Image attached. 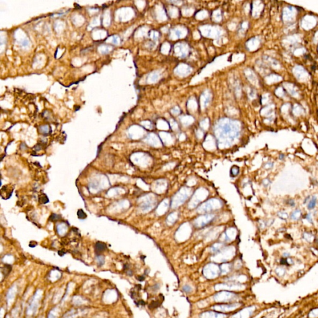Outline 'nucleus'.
Listing matches in <instances>:
<instances>
[{
	"label": "nucleus",
	"instance_id": "1",
	"mask_svg": "<svg viewBox=\"0 0 318 318\" xmlns=\"http://www.w3.org/2000/svg\"><path fill=\"white\" fill-rule=\"evenodd\" d=\"M236 295L232 293H228V292H223V293H219L218 294L216 295L215 296V300L216 301H227L232 300H234L236 298Z\"/></svg>",
	"mask_w": 318,
	"mask_h": 318
},
{
	"label": "nucleus",
	"instance_id": "2",
	"mask_svg": "<svg viewBox=\"0 0 318 318\" xmlns=\"http://www.w3.org/2000/svg\"><path fill=\"white\" fill-rule=\"evenodd\" d=\"M239 306V304L237 303H234L232 304H223V305H216L213 307L216 310L221 311H227L234 310L236 308Z\"/></svg>",
	"mask_w": 318,
	"mask_h": 318
},
{
	"label": "nucleus",
	"instance_id": "3",
	"mask_svg": "<svg viewBox=\"0 0 318 318\" xmlns=\"http://www.w3.org/2000/svg\"><path fill=\"white\" fill-rule=\"evenodd\" d=\"M1 191H2L1 192L2 194H3L5 193L4 194L2 195V198L6 200L11 197V196L13 191V188H12L10 185H6V186H5L3 188H2Z\"/></svg>",
	"mask_w": 318,
	"mask_h": 318
},
{
	"label": "nucleus",
	"instance_id": "4",
	"mask_svg": "<svg viewBox=\"0 0 318 318\" xmlns=\"http://www.w3.org/2000/svg\"><path fill=\"white\" fill-rule=\"evenodd\" d=\"M226 316L224 314L216 313L214 312H206L201 315V318H224Z\"/></svg>",
	"mask_w": 318,
	"mask_h": 318
},
{
	"label": "nucleus",
	"instance_id": "5",
	"mask_svg": "<svg viewBox=\"0 0 318 318\" xmlns=\"http://www.w3.org/2000/svg\"><path fill=\"white\" fill-rule=\"evenodd\" d=\"M301 217V211L300 209H296L293 211L290 215V218L293 221H298Z\"/></svg>",
	"mask_w": 318,
	"mask_h": 318
},
{
	"label": "nucleus",
	"instance_id": "6",
	"mask_svg": "<svg viewBox=\"0 0 318 318\" xmlns=\"http://www.w3.org/2000/svg\"><path fill=\"white\" fill-rule=\"evenodd\" d=\"M316 204H317V197H316V196H313V197H312V198L310 200L308 203L307 208L310 210H313L315 207Z\"/></svg>",
	"mask_w": 318,
	"mask_h": 318
},
{
	"label": "nucleus",
	"instance_id": "7",
	"mask_svg": "<svg viewBox=\"0 0 318 318\" xmlns=\"http://www.w3.org/2000/svg\"><path fill=\"white\" fill-rule=\"evenodd\" d=\"M303 238L304 239H305L306 241H308V242H313L314 240V235L312 233H311V232H304V234H303Z\"/></svg>",
	"mask_w": 318,
	"mask_h": 318
},
{
	"label": "nucleus",
	"instance_id": "8",
	"mask_svg": "<svg viewBox=\"0 0 318 318\" xmlns=\"http://www.w3.org/2000/svg\"><path fill=\"white\" fill-rule=\"evenodd\" d=\"M106 248V244L102 242H97L95 246V250L96 252H102Z\"/></svg>",
	"mask_w": 318,
	"mask_h": 318
},
{
	"label": "nucleus",
	"instance_id": "9",
	"mask_svg": "<svg viewBox=\"0 0 318 318\" xmlns=\"http://www.w3.org/2000/svg\"><path fill=\"white\" fill-rule=\"evenodd\" d=\"M277 216L278 217H279L282 220H284V221H287V220L288 219L289 217V216H288V214L285 211H280L277 213Z\"/></svg>",
	"mask_w": 318,
	"mask_h": 318
},
{
	"label": "nucleus",
	"instance_id": "10",
	"mask_svg": "<svg viewBox=\"0 0 318 318\" xmlns=\"http://www.w3.org/2000/svg\"><path fill=\"white\" fill-rule=\"evenodd\" d=\"M39 203H41V204H45L48 202V199L46 196V194H42L41 195L39 196Z\"/></svg>",
	"mask_w": 318,
	"mask_h": 318
},
{
	"label": "nucleus",
	"instance_id": "11",
	"mask_svg": "<svg viewBox=\"0 0 318 318\" xmlns=\"http://www.w3.org/2000/svg\"><path fill=\"white\" fill-rule=\"evenodd\" d=\"M274 163L272 162H267L264 164L263 167L266 170H270L273 167Z\"/></svg>",
	"mask_w": 318,
	"mask_h": 318
},
{
	"label": "nucleus",
	"instance_id": "12",
	"mask_svg": "<svg viewBox=\"0 0 318 318\" xmlns=\"http://www.w3.org/2000/svg\"><path fill=\"white\" fill-rule=\"evenodd\" d=\"M271 183H272V182H271L270 180V179H268V178H265V179H263V180H262V185H263V187H265V188H267V187H268L270 186V185L271 184Z\"/></svg>",
	"mask_w": 318,
	"mask_h": 318
},
{
	"label": "nucleus",
	"instance_id": "13",
	"mask_svg": "<svg viewBox=\"0 0 318 318\" xmlns=\"http://www.w3.org/2000/svg\"><path fill=\"white\" fill-rule=\"evenodd\" d=\"M77 215L78 216V217L80 219H84L87 217V214H85L83 211L82 210H79L78 213H77Z\"/></svg>",
	"mask_w": 318,
	"mask_h": 318
},
{
	"label": "nucleus",
	"instance_id": "14",
	"mask_svg": "<svg viewBox=\"0 0 318 318\" xmlns=\"http://www.w3.org/2000/svg\"><path fill=\"white\" fill-rule=\"evenodd\" d=\"M305 219H306L310 223H311V224L313 223V216L311 215V213H308V214H307L306 215Z\"/></svg>",
	"mask_w": 318,
	"mask_h": 318
},
{
	"label": "nucleus",
	"instance_id": "15",
	"mask_svg": "<svg viewBox=\"0 0 318 318\" xmlns=\"http://www.w3.org/2000/svg\"><path fill=\"white\" fill-rule=\"evenodd\" d=\"M287 203L288 205H289L290 207H294L296 205V203H295V201L293 199H289L287 200Z\"/></svg>",
	"mask_w": 318,
	"mask_h": 318
},
{
	"label": "nucleus",
	"instance_id": "16",
	"mask_svg": "<svg viewBox=\"0 0 318 318\" xmlns=\"http://www.w3.org/2000/svg\"><path fill=\"white\" fill-rule=\"evenodd\" d=\"M183 290L184 291L185 293H190L191 291V288L189 285H185L183 287Z\"/></svg>",
	"mask_w": 318,
	"mask_h": 318
},
{
	"label": "nucleus",
	"instance_id": "17",
	"mask_svg": "<svg viewBox=\"0 0 318 318\" xmlns=\"http://www.w3.org/2000/svg\"><path fill=\"white\" fill-rule=\"evenodd\" d=\"M98 259V263L100 265V266H101L102 265H103L104 263V258L103 257H98L97 258Z\"/></svg>",
	"mask_w": 318,
	"mask_h": 318
},
{
	"label": "nucleus",
	"instance_id": "18",
	"mask_svg": "<svg viewBox=\"0 0 318 318\" xmlns=\"http://www.w3.org/2000/svg\"><path fill=\"white\" fill-rule=\"evenodd\" d=\"M274 223V219H269L268 221L266 222V224H267V226H272L273 224Z\"/></svg>",
	"mask_w": 318,
	"mask_h": 318
},
{
	"label": "nucleus",
	"instance_id": "19",
	"mask_svg": "<svg viewBox=\"0 0 318 318\" xmlns=\"http://www.w3.org/2000/svg\"><path fill=\"white\" fill-rule=\"evenodd\" d=\"M259 226H260V227L262 229H264V228L267 226L266 222H264V221H259Z\"/></svg>",
	"mask_w": 318,
	"mask_h": 318
},
{
	"label": "nucleus",
	"instance_id": "20",
	"mask_svg": "<svg viewBox=\"0 0 318 318\" xmlns=\"http://www.w3.org/2000/svg\"><path fill=\"white\" fill-rule=\"evenodd\" d=\"M285 158V154H281L279 155V157H278L279 160H280V161H283V160H284Z\"/></svg>",
	"mask_w": 318,
	"mask_h": 318
},
{
	"label": "nucleus",
	"instance_id": "21",
	"mask_svg": "<svg viewBox=\"0 0 318 318\" xmlns=\"http://www.w3.org/2000/svg\"><path fill=\"white\" fill-rule=\"evenodd\" d=\"M290 256V253H288V252H285L283 254V257L284 258H288V257Z\"/></svg>",
	"mask_w": 318,
	"mask_h": 318
},
{
	"label": "nucleus",
	"instance_id": "22",
	"mask_svg": "<svg viewBox=\"0 0 318 318\" xmlns=\"http://www.w3.org/2000/svg\"><path fill=\"white\" fill-rule=\"evenodd\" d=\"M310 199H311V198H310V196H308V197H307L306 198V199L304 200V203L306 204V203L308 201H310Z\"/></svg>",
	"mask_w": 318,
	"mask_h": 318
},
{
	"label": "nucleus",
	"instance_id": "23",
	"mask_svg": "<svg viewBox=\"0 0 318 318\" xmlns=\"http://www.w3.org/2000/svg\"><path fill=\"white\" fill-rule=\"evenodd\" d=\"M317 243H318V239H317Z\"/></svg>",
	"mask_w": 318,
	"mask_h": 318
}]
</instances>
